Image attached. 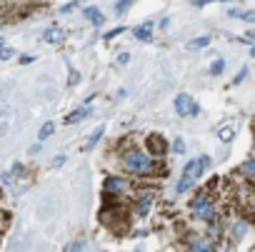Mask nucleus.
I'll return each mask as SVG.
<instances>
[{
    "mask_svg": "<svg viewBox=\"0 0 255 252\" xmlns=\"http://www.w3.org/2000/svg\"><path fill=\"white\" fill-rule=\"evenodd\" d=\"M208 168H210V158H208V155L190 160V163L183 168V177H180V182L175 185V190H178V192H185V190H190V187H193V182H195V177H200V175H203Z\"/></svg>",
    "mask_w": 255,
    "mask_h": 252,
    "instance_id": "nucleus-1",
    "label": "nucleus"
},
{
    "mask_svg": "<svg viewBox=\"0 0 255 252\" xmlns=\"http://www.w3.org/2000/svg\"><path fill=\"white\" fill-rule=\"evenodd\" d=\"M120 160H123V168H125V170H130V172H135V175H145V172L153 170V160H150V155L143 153V150H125Z\"/></svg>",
    "mask_w": 255,
    "mask_h": 252,
    "instance_id": "nucleus-2",
    "label": "nucleus"
},
{
    "mask_svg": "<svg viewBox=\"0 0 255 252\" xmlns=\"http://www.w3.org/2000/svg\"><path fill=\"white\" fill-rule=\"evenodd\" d=\"M190 210H193V217L200 220V222H213L215 220V205H213V200L208 195H198L193 200Z\"/></svg>",
    "mask_w": 255,
    "mask_h": 252,
    "instance_id": "nucleus-3",
    "label": "nucleus"
},
{
    "mask_svg": "<svg viewBox=\"0 0 255 252\" xmlns=\"http://www.w3.org/2000/svg\"><path fill=\"white\" fill-rule=\"evenodd\" d=\"M173 102H175V112H178L180 117H198V115H200V105H198L190 95H185V92H180Z\"/></svg>",
    "mask_w": 255,
    "mask_h": 252,
    "instance_id": "nucleus-4",
    "label": "nucleus"
},
{
    "mask_svg": "<svg viewBox=\"0 0 255 252\" xmlns=\"http://www.w3.org/2000/svg\"><path fill=\"white\" fill-rule=\"evenodd\" d=\"M150 205H153V192H150V190L140 192L138 200H135V215H138V217H145L148 210H150Z\"/></svg>",
    "mask_w": 255,
    "mask_h": 252,
    "instance_id": "nucleus-5",
    "label": "nucleus"
},
{
    "mask_svg": "<svg viewBox=\"0 0 255 252\" xmlns=\"http://www.w3.org/2000/svg\"><path fill=\"white\" fill-rule=\"evenodd\" d=\"M125 190H128V182L123 177H108L105 185H103L105 195H118V192H125Z\"/></svg>",
    "mask_w": 255,
    "mask_h": 252,
    "instance_id": "nucleus-6",
    "label": "nucleus"
},
{
    "mask_svg": "<svg viewBox=\"0 0 255 252\" xmlns=\"http://www.w3.org/2000/svg\"><path fill=\"white\" fill-rule=\"evenodd\" d=\"M190 252H215L213 242L208 237H190Z\"/></svg>",
    "mask_w": 255,
    "mask_h": 252,
    "instance_id": "nucleus-7",
    "label": "nucleus"
},
{
    "mask_svg": "<svg viewBox=\"0 0 255 252\" xmlns=\"http://www.w3.org/2000/svg\"><path fill=\"white\" fill-rule=\"evenodd\" d=\"M215 135H218V140H223V143H230V140L235 138V122H223L220 128L215 130Z\"/></svg>",
    "mask_w": 255,
    "mask_h": 252,
    "instance_id": "nucleus-8",
    "label": "nucleus"
},
{
    "mask_svg": "<svg viewBox=\"0 0 255 252\" xmlns=\"http://www.w3.org/2000/svg\"><path fill=\"white\" fill-rule=\"evenodd\" d=\"M43 40H45V43H50V45H58V43H63V40H65V33H63V28H45Z\"/></svg>",
    "mask_w": 255,
    "mask_h": 252,
    "instance_id": "nucleus-9",
    "label": "nucleus"
},
{
    "mask_svg": "<svg viewBox=\"0 0 255 252\" xmlns=\"http://www.w3.org/2000/svg\"><path fill=\"white\" fill-rule=\"evenodd\" d=\"M83 15H85V18H90V23H93V25H98V28H100V25L105 23L103 13H100V10H98L95 5H90V8H83Z\"/></svg>",
    "mask_w": 255,
    "mask_h": 252,
    "instance_id": "nucleus-10",
    "label": "nucleus"
},
{
    "mask_svg": "<svg viewBox=\"0 0 255 252\" xmlns=\"http://www.w3.org/2000/svg\"><path fill=\"white\" fill-rule=\"evenodd\" d=\"M133 35H135V40H150L153 38V23H143V25H138L135 30H133Z\"/></svg>",
    "mask_w": 255,
    "mask_h": 252,
    "instance_id": "nucleus-11",
    "label": "nucleus"
},
{
    "mask_svg": "<svg viewBox=\"0 0 255 252\" xmlns=\"http://www.w3.org/2000/svg\"><path fill=\"white\" fill-rule=\"evenodd\" d=\"M148 148H150L153 155H163V153H165V140H163L160 135H150V138H148Z\"/></svg>",
    "mask_w": 255,
    "mask_h": 252,
    "instance_id": "nucleus-12",
    "label": "nucleus"
},
{
    "mask_svg": "<svg viewBox=\"0 0 255 252\" xmlns=\"http://www.w3.org/2000/svg\"><path fill=\"white\" fill-rule=\"evenodd\" d=\"M103 133H105V125H98V128L90 133V138H88V143H85V150H93L98 143H100V138H103Z\"/></svg>",
    "mask_w": 255,
    "mask_h": 252,
    "instance_id": "nucleus-13",
    "label": "nucleus"
},
{
    "mask_svg": "<svg viewBox=\"0 0 255 252\" xmlns=\"http://www.w3.org/2000/svg\"><path fill=\"white\" fill-rule=\"evenodd\" d=\"M90 115V107H80V110H75V112H70L68 117H65V125H75V122H80L83 117H88Z\"/></svg>",
    "mask_w": 255,
    "mask_h": 252,
    "instance_id": "nucleus-14",
    "label": "nucleus"
},
{
    "mask_svg": "<svg viewBox=\"0 0 255 252\" xmlns=\"http://www.w3.org/2000/svg\"><path fill=\"white\" fill-rule=\"evenodd\" d=\"M208 43H210V38H208V35H198V38H193V40L188 43V50H200V48H208Z\"/></svg>",
    "mask_w": 255,
    "mask_h": 252,
    "instance_id": "nucleus-15",
    "label": "nucleus"
},
{
    "mask_svg": "<svg viewBox=\"0 0 255 252\" xmlns=\"http://www.w3.org/2000/svg\"><path fill=\"white\" fill-rule=\"evenodd\" d=\"M53 130H55V125H53V122H45L43 128H40V133H38V140H45V138H50V135H53Z\"/></svg>",
    "mask_w": 255,
    "mask_h": 252,
    "instance_id": "nucleus-16",
    "label": "nucleus"
},
{
    "mask_svg": "<svg viewBox=\"0 0 255 252\" xmlns=\"http://www.w3.org/2000/svg\"><path fill=\"white\" fill-rule=\"evenodd\" d=\"M243 175H250V177H255V158H250L248 163H243Z\"/></svg>",
    "mask_w": 255,
    "mask_h": 252,
    "instance_id": "nucleus-17",
    "label": "nucleus"
},
{
    "mask_svg": "<svg viewBox=\"0 0 255 252\" xmlns=\"http://www.w3.org/2000/svg\"><path fill=\"white\" fill-rule=\"evenodd\" d=\"M233 15H240L243 20H248V23H255V10H233Z\"/></svg>",
    "mask_w": 255,
    "mask_h": 252,
    "instance_id": "nucleus-18",
    "label": "nucleus"
},
{
    "mask_svg": "<svg viewBox=\"0 0 255 252\" xmlns=\"http://www.w3.org/2000/svg\"><path fill=\"white\" fill-rule=\"evenodd\" d=\"M225 70V60H215L213 65H210V75H220Z\"/></svg>",
    "mask_w": 255,
    "mask_h": 252,
    "instance_id": "nucleus-19",
    "label": "nucleus"
},
{
    "mask_svg": "<svg viewBox=\"0 0 255 252\" xmlns=\"http://www.w3.org/2000/svg\"><path fill=\"white\" fill-rule=\"evenodd\" d=\"M245 232H248V222H243V220H240V222H238V225H235V237H238V240H240V237H243V235H245Z\"/></svg>",
    "mask_w": 255,
    "mask_h": 252,
    "instance_id": "nucleus-20",
    "label": "nucleus"
},
{
    "mask_svg": "<svg viewBox=\"0 0 255 252\" xmlns=\"http://www.w3.org/2000/svg\"><path fill=\"white\" fill-rule=\"evenodd\" d=\"M0 58H3V60L13 58V48H10V45H3V48H0Z\"/></svg>",
    "mask_w": 255,
    "mask_h": 252,
    "instance_id": "nucleus-21",
    "label": "nucleus"
},
{
    "mask_svg": "<svg viewBox=\"0 0 255 252\" xmlns=\"http://www.w3.org/2000/svg\"><path fill=\"white\" fill-rule=\"evenodd\" d=\"M173 150H175L178 155H183V153H185V143H183V140H175V143H173Z\"/></svg>",
    "mask_w": 255,
    "mask_h": 252,
    "instance_id": "nucleus-22",
    "label": "nucleus"
},
{
    "mask_svg": "<svg viewBox=\"0 0 255 252\" xmlns=\"http://www.w3.org/2000/svg\"><path fill=\"white\" fill-rule=\"evenodd\" d=\"M245 78H248V68H243V70H240V73L235 75V80H233V83H243Z\"/></svg>",
    "mask_w": 255,
    "mask_h": 252,
    "instance_id": "nucleus-23",
    "label": "nucleus"
},
{
    "mask_svg": "<svg viewBox=\"0 0 255 252\" xmlns=\"http://www.w3.org/2000/svg\"><path fill=\"white\" fill-rule=\"evenodd\" d=\"M128 8H130V3H118V5H115V10H118V13H125Z\"/></svg>",
    "mask_w": 255,
    "mask_h": 252,
    "instance_id": "nucleus-24",
    "label": "nucleus"
},
{
    "mask_svg": "<svg viewBox=\"0 0 255 252\" xmlns=\"http://www.w3.org/2000/svg\"><path fill=\"white\" fill-rule=\"evenodd\" d=\"M63 163H65V155H58V158L53 160V168H60Z\"/></svg>",
    "mask_w": 255,
    "mask_h": 252,
    "instance_id": "nucleus-25",
    "label": "nucleus"
},
{
    "mask_svg": "<svg viewBox=\"0 0 255 252\" xmlns=\"http://www.w3.org/2000/svg\"><path fill=\"white\" fill-rule=\"evenodd\" d=\"M120 33H123V28H113V30H110L105 38H115V35H120Z\"/></svg>",
    "mask_w": 255,
    "mask_h": 252,
    "instance_id": "nucleus-26",
    "label": "nucleus"
},
{
    "mask_svg": "<svg viewBox=\"0 0 255 252\" xmlns=\"http://www.w3.org/2000/svg\"><path fill=\"white\" fill-rule=\"evenodd\" d=\"M33 60H35V58H33V55H23V58H20V63H23V65H30V63H33Z\"/></svg>",
    "mask_w": 255,
    "mask_h": 252,
    "instance_id": "nucleus-27",
    "label": "nucleus"
},
{
    "mask_svg": "<svg viewBox=\"0 0 255 252\" xmlns=\"http://www.w3.org/2000/svg\"><path fill=\"white\" fill-rule=\"evenodd\" d=\"M80 250H83V240H78V242L73 245V252H80Z\"/></svg>",
    "mask_w": 255,
    "mask_h": 252,
    "instance_id": "nucleus-28",
    "label": "nucleus"
},
{
    "mask_svg": "<svg viewBox=\"0 0 255 252\" xmlns=\"http://www.w3.org/2000/svg\"><path fill=\"white\" fill-rule=\"evenodd\" d=\"M128 58H130L128 53H120V55H118V60H120V63H128Z\"/></svg>",
    "mask_w": 255,
    "mask_h": 252,
    "instance_id": "nucleus-29",
    "label": "nucleus"
},
{
    "mask_svg": "<svg viewBox=\"0 0 255 252\" xmlns=\"http://www.w3.org/2000/svg\"><path fill=\"white\" fill-rule=\"evenodd\" d=\"M248 40H255V30H250V33H248Z\"/></svg>",
    "mask_w": 255,
    "mask_h": 252,
    "instance_id": "nucleus-30",
    "label": "nucleus"
},
{
    "mask_svg": "<svg viewBox=\"0 0 255 252\" xmlns=\"http://www.w3.org/2000/svg\"><path fill=\"white\" fill-rule=\"evenodd\" d=\"M250 55H253V58H255V45H253V50H250Z\"/></svg>",
    "mask_w": 255,
    "mask_h": 252,
    "instance_id": "nucleus-31",
    "label": "nucleus"
}]
</instances>
